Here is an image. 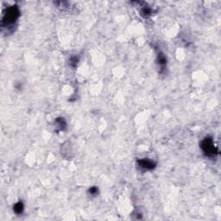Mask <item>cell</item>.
Listing matches in <instances>:
<instances>
[{
	"instance_id": "obj_1",
	"label": "cell",
	"mask_w": 221,
	"mask_h": 221,
	"mask_svg": "<svg viewBox=\"0 0 221 221\" xmlns=\"http://www.w3.org/2000/svg\"><path fill=\"white\" fill-rule=\"evenodd\" d=\"M18 10L16 7H11L7 11V13L5 15V17L4 18V23H6L7 24L12 23L18 17Z\"/></svg>"
},
{
	"instance_id": "obj_2",
	"label": "cell",
	"mask_w": 221,
	"mask_h": 221,
	"mask_svg": "<svg viewBox=\"0 0 221 221\" xmlns=\"http://www.w3.org/2000/svg\"><path fill=\"white\" fill-rule=\"evenodd\" d=\"M201 147L203 150L205 151L206 154H207L208 156H211V155H214V153L216 152L215 150V147L213 143V140L211 138H206L203 142H202Z\"/></svg>"
},
{
	"instance_id": "obj_3",
	"label": "cell",
	"mask_w": 221,
	"mask_h": 221,
	"mask_svg": "<svg viewBox=\"0 0 221 221\" xmlns=\"http://www.w3.org/2000/svg\"><path fill=\"white\" fill-rule=\"evenodd\" d=\"M139 164H140V166L143 168V169H153L154 167H155V164L152 163L151 161H149V160H141V161H139Z\"/></svg>"
},
{
	"instance_id": "obj_4",
	"label": "cell",
	"mask_w": 221,
	"mask_h": 221,
	"mask_svg": "<svg viewBox=\"0 0 221 221\" xmlns=\"http://www.w3.org/2000/svg\"><path fill=\"white\" fill-rule=\"evenodd\" d=\"M14 211L17 213H21L23 211V205L22 202H18L17 203L15 206H14Z\"/></svg>"
},
{
	"instance_id": "obj_5",
	"label": "cell",
	"mask_w": 221,
	"mask_h": 221,
	"mask_svg": "<svg viewBox=\"0 0 221 221\" xmlns=\"http://www.w3.org/2000/svg\"><path fill=\"white\" fill-rule=\"evenodd\" d=\"M98 192V189L96 188H92L90 189V193H91V195H96Z\"/></svg>"
}]
</instances>
